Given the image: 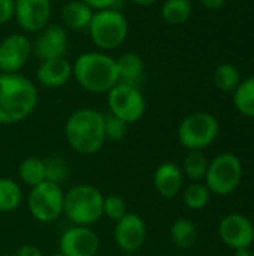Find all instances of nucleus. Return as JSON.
I'll return each instance as SVG.
<instances>
[{
    "instance_id": "nucleus-1",
    "label": "nucleus",
    "mask_w": 254,
    "mask_h": 256,
    "mask_svg": "<svg viewBox=\"0 0 254 256\" xmlns=\"http://www.w3.org/2000/svg\"><path fill=\"white\" fill-rule=\"evenodd\" d=\"M37 88L33 81L19 74L0 75V124L25 120L37 106Z\"/></svg>"
},
{
    "instance_id": "nucleus-2",
    "label": "nucleus",
    "mask_w": 254,
    "mask_h": 256,
    "mask_svg": "<svg viewBox=\"0 0 254 256\" xmlns=\"http://www.w3.org/2000/svg\"><path fill=\"white\" fill-rule=\"evenodd\" d=\"M72 76L90 93H108L118 84L117 60L103 51L82 52L72 64Z\"/></svg>"
},
{
    "instance_id": "nucleus-3",
    "label": "nucleus",
    "mask_w": 254,
    "mask_h": 256,
    "mask_svg": "<svg viewBox=\"0 0 254 256\" xmlns=\"http://www.w3.org/2000/svg\"><path fill=\"white\" fill-rule=\"evenodd\" d=\"M69 146L81 154H94L105 144L103 114L93 108H81L72 112L64 126Z\"/></svg>"
},
{
    "instance_id": "nucleus-4",
    "label": "nucleus",
    "mask_w": 254,
    "mask_h": 256,
    "mask_svg": "<svg viewBox=\"0 0 254 256\" xmlns=\"http://www.w3.org/2000/svg\"><path fill=\"white\" fill-rule=\"evenodd\" d=\"M63 213L78 226H90L103 216V195L91 184H78L64 194Z\"/></svg>"
},
{
    "instance_id": "nucleus-5",
    "label": "nucleus",
    "mask_w": 254,
    "mask_h": 256,
    "mask_svg": "<svg viewBox=\"0 0 254 256\" xmlns=\"http://www.w3.org/2000/svg\"><path fill=\"white\" fill-rule=\"evenodd\" d=\"M91 42L103 52L121 46L129 34V21L121 9H105L94 12L88 26Z\"/></svg>"
},
{
    "instance_id": "nucleus-6",
    "label": "nucleus",
    "mask_w": 254,
    "mask_h": 256,
    "mask_svg": "<svg viewBox=\"0 0 254 256\" xmlns=\"http://www.w3.org/2000/svg\"><path fill=\"white\" fill-rule=\"evenodd\" d=\"M219 130L220 124L214 116L208 112H193L181 122L178 140L190 152H201L216 141Z\"/></svg>"
},
{
    "instance_id": "nucleus-7",
    "label": "nucleus",
    "mask_w": 254,
    "mask_h": 256,
    "mask_svg": "<svg viewBox=\"0 0 254 256\" xmlns=\"http://www.w3.org/2000/svg\"><path fill=\"white\" fill-rule=\"evenodd\" d=\"M241 177V160L232 153H223L210 162L205 174V186L216 195H229L238 188Z\"/></svg>"
},
{
    "instance_id": "nucleus-8",
    "label": "nucleus",
    "mask_w": 254,
    "mask_h": 256,
    "mask_svg": "<svg viewBox=\"0 0 254 256\" xmlns=\"http://www.w3.org/2000/svg\"><path fill=\"white\" fill-rule=\"evenodd\" d=\"M106 94L111 114L124 123H136L145 114V98L139 87L118 82Z\"/></svg>"
},
{
    "instance_id": "nucleus-9",
    "label": "nucleus",
    "mask_w": 254,
    "mask_h": 256,
    "mask_svg": "<svg viewBox=\"0 0 254 256\" xmlns=\"http://www.w3.org/2000/svg\"><path fill=\"white\" fill-rule=\"evenodd\" d=\"M63 200L64 192L61 190V186L45 180L31 188L28 210L31 216L42 224L54 222L63 214Z\"/></svg>"
},
{
    "instance_id": "nucleus-10",
    "label": "nucleus",
    "mask_w": 254,
    "mask_h": 256,
    "mask_svg": "<svg viewBox=\"0 0 254 256\" xmlns=\"http://www.w3.org/2000/svg\"><path fill=\"white\" fill-rule=\"evenodd\" d=\"M31 54V42L25 34H7L0 40V72L18 74Z\"/></svg>"
},
{
    "instance_id": "nucleus-11",
    "label": "nucleus",
    "mask_w": 254,
    "mask_h": 256,
    "mask_svg": "<svg viewBox=\"0 0 254 256\" xmlns=\"http://www.w3.org/2000/svg\"><path fill=\"white\" fill-rule=\"evenodd\" d=\"M69 46L67 30L60 24H48L31 44V52L42 62L49 58H61L66 56Z\"/></svg>"
},
{
    "instance_id": "nucleus-12",
    "label": "nucleus",
    "mask_w": 254,
    "mask_h": 256,
    "mask_svg": "<svg viewBox=\"0 0 254 256\" xmlns=\"http://www.w3.org/2000/svg\"><path fill=\"white\" fill-rule=\"evenodd\" d=\"M51 0H15L13 18L27 33H37L49 24Z\"/></svg>"
},
{
    "instance_id": "nucleus-13",
    "label": "nucleus",
    "mask_w": 254,
    "mask_h": 256,
    "mask_svg": "<svg viewBox=\"0 0 254 256\" xmlns=\"http://www.w3.org/2000/svg\"><path fill=\"white\" fill-rule=\"evenodd\" d=\"M145 237H147V226L139 214L127 213L124 218L117 220L114 238L121 250L127 254L139 250L145 243Z\"/></svg>"
},
{
    "instance_id": "nucleus-14",
    "label": "nucleus",
    "mask_w": 254,
    "mask_h": 256,
    "mask_svg": "<svg viewBox=\"0 0 254 256\" xmlns=\"http://www.w3.org/2000/svg\"><path fill=\"white\" fill-rule=\"evenodd\" d=\"M99 237L88 226L69 228L60 238V252L64 256H96Z\"/></svg>"
},
{
    "instance_id": "nucleus-15",
    "label": "nucleus",
    "mask_w": 254,
    "mask_h": 256,
    "mask_svg": "<svg viewBox=\"0 0 254 256\" xmlns=\"http://www.w3.org/2000/svg\"><path fill=\"white\" fill-rule=\"evenodd\" d=\"M219 236L232 249L249 248L254 242V226L243 214H229L219 225Z\"/></svg>"
},
{
    "instance_id": "nucleus-16",
    "label": "nucleus",
    "mask_w": 254,
    "mask_h": 256,
    "mask_svg": "<svg viewBox=\"0 0 254 256\" xmlns=\"http://www.w3.org/2000/svg\"><path fill=\"white\" fill-rule=\"evenodd\" d=\"M36 78L46 88L63 87L72 78V63L66 57L42 60L36 70Z\"/></svg>"
},
{
    "instance_id": "nucleus-17",
    "label": "nucleus",
    "mask_w": 254,
    "mask_h": 256,
    "mask_svg": "<svg viewBox=\"0 0 254 256\" xmlns=\"http://www.w3.org/2000/svg\"><path fill=\"white\" fill-rule=\"evenodd\" d=\"M156 190L163 198H174L183 186V171L171 162L162 164L153 177Z\"/></svg>"
},
{
    "instance_id": "nucleus-18",
    "label": "nucleus",
    "mask_w": 254,
    "mask_h": 256,
    "mask_svg": "<svg viewBox=\"0 0 254 256\" xmlns=\"http://www.w3.org/2000/svg\"><path fill=\"white\" fill-rule=\"evenodd\" d=\"M115 60L118 68V82L139 87L145 75V64L142 57L136 52H124Z\"/></svg>"
},
{
    "instance_id": "nucleus-19",
    "label": "nucleus",
    "mask_w": 254,
    "mask_h": 256,
    "mask_svg": "<svg viewBox=\"0 0 254 256\" xmlns=\"http://www.w3.org/2000/svg\"><path fill=\"white\" fill-rule=\"evenodd\" d=\"M93 15L94 10L81 0H69L61 9V22L64 28L81 32L88 28Z\"/></svg>"
},
{
    "instance_id": "nucleus-20",
    "label": "nucleus",
    "mask_w": 254,
    "mask_h": 256,
    "mask_svg": "<svg viewBox=\"0 0 254 256\" xmlns=\"http://www.w3.org/2000/svg\"><path fill=\"white\" fill-rule=\"evenodd\" d=\"M192 2L190 0H165L160 9V15L169 26H181L192 16Z\"/></svg>"
},
{
    "instance_id": "nucleus-21",
    "label": "nucleus",
    "mask_w": 254,
    "mask_h": 256,
    "mask_svg": "<svg viewBox=\"0 0 254 256\" xmlns=\"http://www.w3.org/2000/svg\"><path fill=\"white\" fill-rule=\"evenodd\" d=\"M234 104L243 116L254 118V75L238 84L234 92Z\"/></svg>"
},
{
    "instance_id": "nucleus-22",
    "label": "nucleus",
    "mask_w": 254,
    "mask_h": 256,
    "mask_svg": "<svg viewBox=\"0 0 254 256\" xmlns=\"http://www.w3.org/2000/svg\"><path fill=\"white\" fill-rule=\"evenodd\" d=\"M21 189L10 178H0V212L9 213L18 208L21 204Z\"/></svg>"
},
{
    "instance_id": "nucleus-23",
    "label": "nucleus",
    "mask_w": 254,
    "mask_h": 256,
    "mask_svg": "<svg viewBox=\"0 0 254 256\" xmlns=\"http://www.w3.org/2000/svg\"><path fill=\"white\" fill-rule=\"evenodd\" d=\"M18 172H19L21 180L31 188L45 182V164L42 159H37V158L24 159L19 165Z\"/></svg>"
},
{
    "instance_id": "nucleus-24",
    "label": "nucleus",
    "mask_w": 254,
    "mask_h": 256,
    "mask_svg": "<svg viewBox=\"0 0 254 256\" xmlns=\"http://www.w3.org/2000/svg\"><path fill=\"white\" fill-rule=\"evenodd\" d=\"M196 226L193 222H190L189 219H178L172 224L171 226V237H172V242L181 248V249H189L195 240H196Z\"/></svg>"
},
{
    "instance_id": "nucleus-25",
    "label": "nucleus",
    "mask_w": 254,
    "mask_h": 256,
    "mask_svg": "<svg viewBox=\"0 0 254 256\" xmlns=\"http://www.w3.org/2000/svg\"><path fill=\"white\" fill-rule=\"evenodd\" d=\"M214 82L222 92H235V88L241 82L240 70L231 63L219 64L214 70Z\"/></svg>"
},
{
    "instance_id": "nucleus-26",
    "label": "nucleus",
    "mask_w": 254,
    "mask_h": 256,
    "mask_svg": "<svg viewBox=\"0 0 254 256\" xmlns=\"http://www.w3.org/2000/svg\"><path fill=\"white\" fill-rule=\"evenodd\" d=\"M210 162L201 152H190L184 159V172L192 180H201L205 178V174L208 171Z\"/></svg>"
},
{
    "instance_id": "nucleus-27",
    "label": "nucleus",
    "mask_w": 254,
    "mask_h": 256,
    "mask_svg": "<svg viewBox=\"0 0 254 256\" xmlns=\"http://www.w3.org/2000/svg\"><path fill=\"white\" fill-rule=\"evenodd\" d=\"M43 164H45V180L46 182H51V183L60 186L61 183H64L67 180L69 166L64 159L51 156L46 160H43Z\"/></svg>"
},
{
    "instance_id": "nucleus-28",
    "label": "nucleus",
    "mask_w": 254,
    "mask_h": 256,
    "mask_svg": "<svg viewBox=\"0 0 254 256\" xmlns=\"http://www.w3.org/2000/svg\"><path fill=\"white\" fill-rule=\"evenodd\" d=\"M210 189L205 184H190L184 192V204L192 210L204 208L210 201Z\"/></svg>"
},
{
    "instance_id": "nucleus-29",
    "label": "nucleus",
    "mask_w": 254,
    "mask_h": 256,
    "mask_svg": "<svg viewBox=\"0 0 254 256\" xmlns=\"http://www.w3.org/2000/svg\"><path fill=\"white\" fill-rule=\"evenodd\" d=\"M127 123L120 120L118 117L112 116L111 112L108 116L103 114V130H105V140L108 141H121L127 134Z\"/></svg>"
},
{
    "instance_id": "nucleus-30",
    "label": "nucleus",
    "mask_w": 254,
    "mask_h": 256,
    "mask_svg": "<svg viewBox=\"0 0 254 256\" xmlns=\"http://www.w3.org/2000/svg\"><path fill=\"white\" fill-rule=\"evenodd\" d=\"M103 214L108 216L112 220H120L121 218H124L127 214V208H126V202L123 198H120L118 195H109V196H103Z\"/></svg>"
},
{
    "instance_id": "nucleus-31",
    "label": "nucleus",
    "mask_w": 254,
    "mask_h": 256,
    "mask_svg": "<svg viewBox=\"0 0 254 256\" xmlns=\"http://www.w3.org/2000/svg\"><path fill=\"white\" fill-rule=\"evenodd\" d=\"M94 12L105 10V9H120V0H81Z\"/></svg>"
},
{
    "instance_id": "nucleus-32",
    "label": "nucleus",
    "mask_w": 254,
    "mask_h": 256,
    "mask_svg": "<svg viewBox=\"0 0 254 256\" xmlns=\"http://www.w3.org/2000/svg\"><path fill=\"white\" fill-rule=\"evenodd\" d=\"M15 14V0H0V26L7 24L13 20Z\"/></svg>"
},
{
    "instance_id": "nucleus-33",
    "label": "nucleus",
    "mask_w": 254,
    "mask_h": 256,
    "mask_svg": "<svg viewBox=\"0 0 254 256\" xmlns=\"http://www.w3.org/2000/svg\"><path fill=\"white\" fill-rule=\"evenodd\" d=\"M15 256H42V252L37 248L31 246V244H25V246L18 249Z\"/></svg>"
},
{
    "instance_id": "nucleus-34",
    "label": "nucleus",
    "mask_w": 254,
    "mask_h": 256,
    "mask_svg": "<svg viewBox=\"0 0 254 256\" xmlns=\"http://www.w3.org/2000/svg\"><path fill=\"white\" fill-rule=\"evenodd\" d=\"M201 4L210 10H219L226 4V0H199Z\"/></svg>"
},
{
    "instance_id": "nucleus-35",
    "label": "nucleus",
    "mask_w": 254,
    "mask_h": 256,
    "mask_svg": "<svg viewBox=\"0 0 254 256\" xmlns=\"http://www.w3.org/2000/svg\"><path fill=\"white\" fill-rule=\"evenodd\" d=\"M133 4L136 6H142V8H147V6H153L157 0H130Z\"/></svg>"
},
{
    "instance_id": "nucleus-36",
    "label": "nucleus",
    "mask_w": 254,
    "mask_h": 256,
    "mask_svg": "<svg viewBox=\"0 0 254 256\" xmlns=\"http://www.w3.org/2000/svg\"><path fill=\"white\" fill-rule=\"evenodd\" d=\"M235 256H253L249 248H241V249H235Z\"/></svg>"
},
{
    "instance_id": "nucleus-37",
    "label": "nucleus",
    "mask_w": 254,
    "mask_h": 256,
    "mask_svg": "<svg viewBox=\"0 0 254 256\" xmlns=\"http://www.w3.org/2000/svg\"><path fill=\"white\" fill-rule=\"evenodd\" d=\"M51 256H64L61 252H58V254H54V255H51Z\"/></svg>"
},
{
    "instance_id": "nucleus-38",
    "label": "nucleus",
    "mask_w": 254,
    "mask_h": 256,
    "mask_svg": "<svg viewBox=\"0 0 254 256\" xmlns=\"http://www.w3.org/2000/svg\"><path fill=\"white\" fill-rule=\"evenodd\" d=\"M123 256H133V255H129V254H127V255H123Z\"/></svg>"
},
{
    "instance_id": "nucleus-39",
    "label": "nucleus",
    "mask_w": 254,
    "mask_h": 256,
    "mask_svg": "<svg viewBox=\"0 0 254 256\" xmlns=\"http://www.w3.org/2000/svg\"><path fill=\"white\" fill-rule=\"evenodd\" d=\"M177 256H181V255H177Z\"/></svg>"
},
{
    "instance_id": "nucleus-40",
    "label": "nucleus",
    "mask_w": 254,
    "mask_h": 256,
    "mask_svg": "<svg viewBox=\"0 0 254 256\" xmlns=\"http://www.w3.org/2000/svg\"><path fill=\"white\" fill-rule=\"evenodd\" d=\"M0 75H1V72H0Z\"/></svg>"
},
{
    "instance_id": "nucleus-41",
    "label": "nucleus",
    "mask_w": 254,
    "mask_h": 256,
    "mask_svg": "<svg viewBox=\"0 0 254 256\" xmlns=\"http://www.w3.org/2000/svg\"><path fill=\"white\" fill-rule=\"evenodd\" d=\"M57 2H60V0H57Z\"/></svg>"
},
{
    "instance_id": "nucleus-42",
    "label": "nucleus",
    "mask_w": 254,
    "mask_h": 256,
    "mask_svg": "<svg viewBox=\"0 0 254 256\" xmlns=\"http://www.w3.org/2000/svg\"><path fill=\"white\" fill-rule=\"evenodd\" d=\"M253 256H254V254H253Z\"/></svg>"
}]
</instances>
